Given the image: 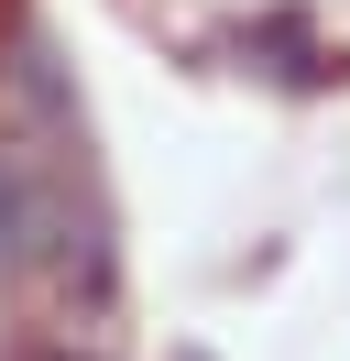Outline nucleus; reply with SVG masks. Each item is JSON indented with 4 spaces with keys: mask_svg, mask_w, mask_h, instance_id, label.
Returning <instances> with one entry per match:
<instances>
[{
    "mask_svg": "<svg viewBox=\"0 0 350 361\" xmlns=\"http://www.w3.org/2000/svg\"><path fill=\"white\" fill-rule=\"evenodd\" d=\"M0 274L22 295L109 307V219L88 186V142H0Z\"/></svg>",
    "mask_w": 350,
    "mask_h": 361,
    "instance_id": "f257e3e1",
    "label": "nucleus"
}]
</instances>
